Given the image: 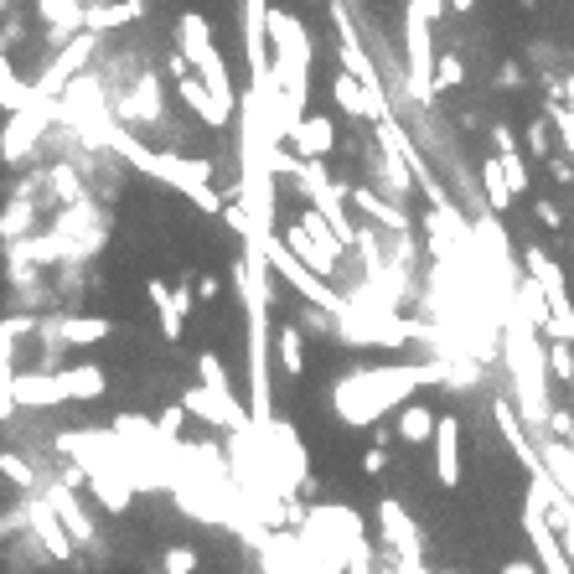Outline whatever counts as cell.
<instances>
[{"mask_svg":"<svg viewBox=\"0 0 574 574\" xmlns=\"http://www.w3.org/2000/svg\"><path fill=\"white\" fill-rule=\"evenodd\" d=\"M450 378V362H388V368H357L342 373L331 383V409H337L342 425L362 430V425H378L383 414L404 409L419 388L445 383Z\"/></svg>","mask_w":574,"mask_h":574,"instance_id":"6da1fadb","label":"cell"},{"mask_svg":"<svg viewBox=\"0 0 574 574\" xmlns=\"http://www.w3.org/2000/svg\"><path fill=\"white\" fill-rule=\"evenodd\" d=\"M533 331L538 326L528 316H512L507 337H502V357H507V373H512V404H518L528 435L543 440V435H549L554 404H549V352L538 347Z\"/></svg>","mask_w":574,"mask_h":574,"instance_id":"7a4b0ae2","label":"cell"},{"mask_svg":"<svg viewBox=\"0 0 574 574\" xmlns=\"http://www.w3.org/2000/svg\"><path fill=\"white\" fill-rule=\"evenodd\" d=\"M109 150H119V156H125L135 171H145L150 181H161V187H171V192H181L187 202H197L202 213H218V218H223V197L213 192V166H207V161L176 156V150H150L130 125L114 130Z\"/></svg>","mask_w":574,"mask_h":574,"instance_id":"3957f363","label":"cell"},{"mask_svg":"<svg viewBox=\"0 0 574 574\" xmlns=\"http://www.w3.org/2000/svg\"><path fill=\"white\" fill-rule=\"evenodd\" d=\"M109 388L104 368L83 362V368H57V373H11V399L16 404H32V409H47V404H68V399H99Z\"/></svg>","mask_w":574,"mask_h":574,"instance_id":"277c9868","label":"cell"},{"mask_svg":"<svg viewBox=\"0 0 574 574\" xmlns=\"http://www.w3.org/2000/svg\"><path fill=\"white\" fill-rule=\"evenodd\" d=\"M176 47L187 52V63L197 68V78H202L207 88H213V99L233 114L238 94H233L228 63H223V52H218V42H213V26H207V16H202V11H181V16H176Z\"/></svg>","mask_w":574,"mask_h":574,"instance_id":"5b68a950","label":"cell"},{"mask_svg":"<svg viewBox=\"0 0 574 574\" xmlns=\"http://www.w3.org/2000/svg\"><path fill=\"white\" fill-rule=\"evenodd\" d=\"M269 269H275V275H280V280H285L300 300L321 306L326 316H347V295H342V290H331V280H326V275H316V269H311L306 259H300L280 233L269 238Z\"/></svg>","mask_w":574,"mask_h":574,"instance_id":"8992f818","label":"cell"},{"mask_svg":"<svg viewBox=\"0 0 574 574\" xmlns=\"http://www.w3.org/2000/svg\"><path fill=\"white\" fill-rule=\"evenodd\" d=\"M52 119H63V99L37 94L26 109H16V114H11L6 135H0V156H6V161H26V156H32V145L47 135Z\"/></svg>","mask_w":574,"mask_h":574,"instance_id":"52a82bcc","label":"cell"},{"mask_svg":"<svg viewBox=\"0 0 574 574\" xmlns=\"http://www.w3.org/2000/svg\"><path fill=\"white\" fill-rule=\"evenodd\" d=\"M523 264H528V275L543 285V295H549V311H554V331H549V337L554 342H574V300H569V285H564V269L543 254L538 244L523 249Z\"/></svg>","mask_w":574,"mask_h":574,"instance_id":"ba28073f","label":"cell"},{"mask_svg":"<svg viewBox=\"0 0 574 574\" xmlns=\"http://www.w3.org/2000/svg\"><path fill=\"white\" fill-rule=\"evenodd\" d=\"M21 528H32V538L47 549V559H73V549H78L73 533L63 528V518L52 512V502H47L42 487L21 497Z\"/></svg>","mask_w":574,"mask_h":574,"instance_id":"9c48e42d","label":"cell"},{"mask_svg":"<svg viewBox=\"0 0 574 574\" xmlns=\"http://www.w3.org/2000/svg\"><path fill=\"white\" fill-rule=\"evenodd\" d=\"M523 528H528V543H533V559L543 574H569V554H564V543L549 523V512H543V497L538 487L528 481V507H523Z\"/></svg>","mask_w":574,"mask_h":574,"instance_id":"30bf717a","label":"cell"},{"mask_svg":"<svg viewBox=\"0 0 574 574\" xmlns=\"http://www.w3.org/2000/svg\"><path fill=\"white\" fill-rule=\"evenodd\" d=\"M187 414H197V419H213V425H223V430H249L254 425V409H244L233 394H213L207 383H197V388H187Z\"/></svg>","mask_w":574,"mask_h":574,"instance_id":"8fae6325","label":"cell"},{"mask_svg":"<svg viewBox=\"0 0 574 574\" xmlns=\"http://www.w3.org/2000/svg\"><path fill=\"white\" fill-rule=\"evenodd\" d=\"M94 47H99V32H88V26H83V32L73 37V47H63V52H57V57H52V68L37 78V94H52V99H57V94H63V88H68V83H73V78L88 68V57H94Z\"/></svg>","mask_w":574,"mask_h":574,"instance_id":"7c38bea8","label":"cell"},{"mask_svg":"<svg viewBox=\"0 0 574 574\" xmlns=\"http://www.w3.org/2000/svg\"><path fill=\"white\" fill-rule=\"evenodd\" d=\"M378 528H383L388 554H425V538H419V523L409 518V507H404L399 497H383V502H378Z\"/></svg>","mask_w":574,"mask_h":574,"instance_id":"4fadbf2b","label":"cell"},{"mask_svg":"<svg viewBox=\"0 0 574 574\" xmlns=\"http://www.w3.org/2000/svg\"><path fill=\"white\" fill-rule=\"evenodd\" d=\"M42 492H47L52 512L63 518V528L73 533V543H78V549H94V543H99V533H94V523H88V512H83V502H78V492L68 487V481H63V476H52Z\"/></svg>","mask_w":574,"mask_h":574,"instance_id":"5bb4252c","label":"cell"},{"mask_svg":"<svg viewBox=\"0 0 574 574\" xmlns=\"http://www.w3.org/2000/svg\"><path fill=\"white\" fill-rule=\"evenodd\" d=\"M435 476L440 487H461V419L456 414L435 419Z\"/></svg>","mask_w":574,"mask_h":574,"instance_id":"9a60e30c","label":"cell"},{"mask_svg":"<svg viewBox=\"0 0 574 574\" xmlns=\"http://www.w3.org/2000/svg\"><path fill=\"white\" fill-rule=\"evenodd\" d=\"M290 145H295V156H306V161H326L331 150H337V125H331L326 114H306L295 125Z\"/></svg>","mask_w":574,"mask_h":574,"instance_id":"2e32d148","label":"cell"},{"mask_svg":"<svg viewBox=\"0 0 574 574\" xmlns=\"http://www.w3.org/2000/svg\"><path fill=\"white\" fill-rule=\"evenodd\" d=\"M347 202H352L368 223H378V228H388V233H409V213H404L399 202L378 197L373 187H352V192H347Z\"/></svg>","mask_w":574,"mask_h":574,"instance_id":"e0dca14e","label":"cell"},{"mask_svg":"<svg viewBox=\"0 0 574 574\" xmlns=\"http://www.w3.org/2000/svg\"><path fill=\"white\" fill-rule=\"evenodd\" d=\"M176 94H181V104H187V109L202 119V125H218V130H223L228 119H233V114L213 99V88H207L197 73H181V78H176Z\"/></svg>","mask_w":574,"mask_h":574,"instance_id":"ac0fdd59","label":"cell"},{"mask_svg":"<svg viewBox=\"0 0 574 574\" xmlns=\"http://www.w3.org/2000/svg\"><path fill=\"white\" fill-rule=\"evenodd\" d=\"M52 337L47 342H57V347H94V342H104L109 337V321L104 316H68V321H57V326H47Z\"/></svg>","mask_w":574,"mask_h":574,"instance_id":"d6986e66","label":"cell"},{"mask_svg":"<svg viewBox=\"0 0 574 574\" xmlns=\"http://www.w3.org/2000/svg\"><path fill=\"white\" fill-rule=\"evenodd\" d=\"M538 450H543V466H549V476L559 481V492L574 502V445H569L564 435H543Z\"/></svg>","mask_w":574,"mask_h":574,"instance_id":"ffe728a7","label":"cell"},{"mask_svg":"<svg viewBox=\"0 0 574 574\" xmlns=\"http://www.w3.org/2000/svg\"><path fill=\"white\" fill-rule=\"evenodd\" d=\"M145 295H150V306H156V316H161V337H166V342H181V326H187V306L176 300V290L161 285V280H150Z\"/></svg>","mask_w":574,"mask_h":574,"instance_id":"44dd1931","label":"cell"},{"mask_svg":"<svg viewBox=\"0 0 574 574\" xmlns=\"http://www.w3.org/2000/svg\"><path fill=\"white\" fill-rule=\"evenodd\" d=\"M435 419H440V414H430L425 404H414V399H409V404L399 409V419H394V425H399V440H404V445H425V440H435Z\"/></svg>","mask_w":574,"mask_h":574,"instance_id":"7402d4cb","label":"cell"},{"mask_svg":"<svg viewBox=\"0 0 574 574\" xmlns=\"http://www.w3.org/2000/svg\"><path fill=\"white\" fill-rule=\"evenodd\" d=\"M275 357H280L285 378H306V337H300V326L275 331Z\"/></svg>","mask_w":574,"mask_h":574,"instance_id":"603a6c76","label":"cell"},{"mask_svg":"<svg viewBox=\"0 0 574 574\" xmlns=\"http://www.w3.org/2000/svg\"><path fill=\"white\" fill-rule=\"evenodd\" d=\"M42 21L52 26V32H78V26H88V6L83 0H37Z\"/></svg>","mask_w":574,"mask_h":574,"instance_id":"cb8c5ba5","label":"cell"},{"mask_svg":"<svg viewBox=\"0 0 574 574\" xmlns=\"http://www.w3.org/2000/svg\"><path fill=\"white\" fill-rule=\"evenodd\" d=\"M481 187H487V202H492V213H507L512 207V181H507V171H502V156H487L481 161Z\"/></svg>","mask_w":574,"mask_h":574,"instance_id":"d4e9b609","label":"cell"},{"mask_svg":"<svg viewBox=\"0 0 574 574\" xmlns=\"http://www.w3.org/2000/svg\"><path fill=\"white\" fill-rule=\"evenodd\" d=\"M461 78H466L461 57H456V52H440V57H435V78H430L435 99H440V94H450V88H461Z\"/></svg>","mask_w":574,"mask_h":574,"instance_id":"484cf974","label":"cell"},{"mask_svg":"<svg viewBox=\"0 0 574 574\" xmlns=\"http://www.w3.org/2000/svg\"><path fill=\"white\" fill-rule=\"evenodd\" d=\"M197 373H202V383L213 388V394H233L228 368H223V357H218V352H202V357H197Z\"/></svg>","mask_w":574,"mask_h":574,"instance_id":"4316f807","label":"cell"},{"mask_svg":"<svg viewBox=\"0 0 574 574\" xmlns=\"http://www.w3.org/2000/svg\"><path fill=\"white\" fill-rule=\"evenodd\" d=\"M197 549H187V543H171V549L161 554V574H197Z\"/></svg>","mask_w":574,"mask_h":574,"instance_id":"83f0119b","label":"cell"},{"mask_svg":"<svg viewBox=\"0 0 574 574\" xmlns=\"http://www.w3.org/2000/svg\"><path fill=\"white\" fill-rule=\"evenodd\" d=\"M0 471H6V476L16 481V487H21V492H37V471H32V466H26L21 456H11V450H6V456H0Z\"/></svg>","mask_w":574,"mask_h":574,"instance_id":"f1b7e54d","label":"cell"},{"mask_svg":"<svg viewBox=\"0 0 574 574\" xmlns=\"http://www.w3.org/2000/svg\"><path fill=\"white\" fill-rule=\"evenodd\" d=\"M569 347H574V342H554V347H549V373H554L559 383L574 378V352H569Z\"/></svg>","mask_w":574,"mask_h":574,"instance_id":"f546056e","label":"cell"},{"mask_svg":"<svg viewBox=\"0 0 574 574\" xmlns=\"http://www.w3.org/2000/svg\"><path fill=\"white\" fill-rule=\"evenodd\" d=\"M52 187H57V197H63V202H83V181L68 166H52Z\"/></svg>","mask_w":574,"mask_h":574,"instance_id":"4dcf8cb0","label":"cell"},{"mask_svg":"<svg viewBox=\"0 0 574 574\" xmlns=\"http://www.w3.org/2000/svg\"><path fill=\"white\" fill-rule=\"evenodd\" d=\"M502 171L512 181V192H528V161L518 156V150H507V156H502Z\"/></svg>","mask_w":574,"mask_h":574,"instance_id":"1f68e13d","label":"cell"},{"mask_svg":"<svg viewBox=\"0 0 574 574\" xmlns=\"http://www.w3.org/2000/svg\"><path fill=\"white\" fill-rule=\"evenodd\" d=\"M181 419H187V404H176V409H166V414L156 419V430H161L166 440H176V435H181Z\"/></svg>","mask_w":574,"mask_h":574,"instance_id":"d6a6232c","label":"cell"},{"mask_svg":"<svg viewBox=\"0 0 574 574\" xmlns=\"http://www.w3.org/2000/svg\"><path fill=\"white\" fill-rule=\"evenodd\" d=\"M492 145H497V156H507V150H518V140H512V125H492Z\"/></svg>","mask_w":574,"mask_h":574,"instance_id":"836d02e7","label":"cell"},{"mask_svg":"<svg viewBox=\"0 0 574 574\" xmlns=\"http://www.w3.org/2000/svg\"><path fill=\"white\" fill-rule=\"evenodd\" d=\"M362 471H368V476H383V471H388V456H383V450H368V456H362Z\"/></svg>","mask_w":574,"mask_h":574,"instance_id":"e575fe53","label":"cell"},{"mask_svg":"<svg viewBox=\"0 0 574 574\" xmlns=\"http://www.w3.org/2000/svg\"><path fill=\"white\" fill-rule=\"evenodd\" d=\"M528 150H533V156H549V135H543V125L528 130Z\"/></svg>","mask_w":574,"mask_h":574,"instance_id":"d590c367","label":"cell"},{"mask_svg":"<svg viewBox=\"0 0 574 574\" xmlns=\"http://www.w3.org/2000/svg\"><path fill=\"white\" fill-rule=\"evenodd\" d=\"M538 223H549V228H559V223H564V213H559L554 202H538Z\"/></svg>","mask_w":574,"mask_h":574,"instance_id":"8d00e7d4","label":"cell"},{"mask_svg":"<svg viewBox=\"0 0 574 574\" xmlns=\"http://www.w3.org/2000/svg\"><path fill=\"white\" fill-rule=\"evenodd\" d=\"M502 574H543V569H538V559H512V564H502Z\"/></svg>","mask_w":574,"mask_h":574,"instance_id":"74e56055","label":"cell"},{"mask_svg":"<svg viewBox=\"0 0 574 574\" xmlns=\"http://www.w3.org/2000/svg\"><path fill=\"white\" fill-rule=\"evenodd\" d=\"M213 295H218V280L202 275V280H197V300H213Z\"/></svg>","mask_w":574,"mask_h":574,"instance_id":"f35d334b","label":"cell"},{"mask_svg":"<svg viewBox=\"0 0 574 574\" xmlns=\"http://www.w3.org/2000/svg\"><path fill=\"white\" fill-rule=\"evenodd\" d=\"M471 6H476V0H450V11H456V16H466Z\"/></svg>","mask_w":574,"mask_h":574,"instance_id":"ab89813d","label":"cell"},{"mask_svg":"<svg viewBox=\"0 0 574 574\" xmlns=\"http://www.w3.org/2000/svg\"><path fill=\"white\" fill-rule=\"evenodd\" d=\"M564 440H569V445H574V414H569V435H564Z\"/></svg>","mask_w":574,"mask_h":574,"instance_id":"60d3db41","label":"cell"},{"mask_svg":"<svg viewBox=\"0 0 574 574\" xmlns=\"http://www.w3.org/2000/svg\"><path fill=\"white\" fill-rule=\"evenodd\" d=\"M6 11H11V0H0V16H6Z\"/></svg>","mask_w":574,"mask_h":574,"instance_id":"b9f144b4","label":"cell"},{"mask_svg":"<svg viewBox=\"0 0 574 574\" xmlns=\"http://www.w3.org/2000/svg\"><path fill=\"white\" fill-rule=\"evenodd\" d=\"M569 399H574V378H569Z\"/></svg>","mask_w":574,"mask_h":574,"instance_id":"7bdbcfd3","label":"cell"},{"mask_svg":"<svg viewBox=\"0 0 574 574\" xmlns=\"http://www.w3.org/2000/svg\"><path fill=\"white\" fill-rule=\"evenodd\" d=\"M135 6H145V0H135Z\"/></svg>","mask_w":574,"mask_h":574,"instance_id":"ee69618b","label":"cell"}]
</instances>
